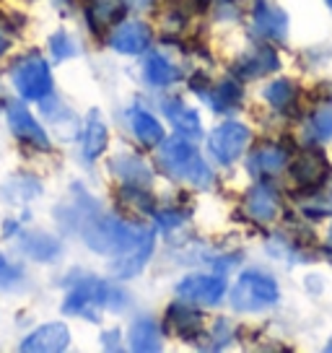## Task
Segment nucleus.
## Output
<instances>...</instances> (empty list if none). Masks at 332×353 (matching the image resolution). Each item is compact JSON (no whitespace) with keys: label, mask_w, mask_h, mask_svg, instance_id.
<instances>
[{"label":"nucleus","mask_w":332,"mask_h":353,"mask_svg":"<svg viewBox=\"0 0 332 353\" xmlns=\"http://www.w3.org/2000/svg\"><path fill=\"white\" fill-rule=\"evenodd\" d=\"M145 232L148 229L125 223L122 219H114V216H101L96 205H94V213L81 216V236H83V242L89 244L94 252L101 254H120L125 250H130L133 244L143 239Z\"/></svg>","instance_id":"nucleus-1"},{"label":"nucleus","mask_w":332,"mask_h":353,"mask_svg":"<svg viewBox=\"0 0 332 353\" xmlns=\"http://www.w3.org/2000/svg\"><path fill=\"white\" fill-rule=\"evenodd\" d=\"M158 164L169 176L174 179H185L195 188H211L213 185V172L208 169V164L200 159V154L195 151V145L187 143V138H169L161 145L158 154Z\"/></svg>","instance_id":"nucleus-2"},{"label":"nucleus","mask_w":332,"mask_h":353,"mask_svg":"<svg viewBox=\"0 0 332 353\" xmlns=\"http://www.w3.org/2000/svg\"><path fill=\"white\" fill-rule=\"evenodd\" d=\"M114 299L122 296L114 294L104 281H99V278H83V281H78L76 286L70 288L68 299L63 301V312L65 314H83L91 322H96L99 320V309L122 307L120 301H114Z\"/></svg>","instance_id":"nucleus-3"},{"label":"nucleus","mask_w":332,"mask_h":353,"mask_svg":"<svg viewBox=\"0 0 332 353\" xmlns=\"http://www.w3.org/2000/svg\"><path fill=\"white\" fill-rule=\"evenodd\" d=\"M11 81L13 86L19 88L23 99L42 101L50 97L52 91V76H50V65H47L42 55H23L21 60H16L11 68Z\"/></svg>","instance_id":"nucleus-4"},{"label":"nucleus","mask_w":332,"mask_h":353,"mask_svg":"<svg viewBox=\"0 0 332 353\" xmlns=\"http://www.w3.org/2000/svg\"><path fill=\"white\" fill-rule=\"evenodd\" d=\"M278 301V283L265 273H244L231 291V307L236 312H260Z\"/></svg>","instance_id":"nucleus-5"},{"label":"nucleus","mask_w":332,"mask_h":353,"mask_svg":"<svg viewBox=\"0 0 332 353\" xmlns=\"http://www.w3.org/2000/svg\"><path fill=\"white\" fill-rule=\"evenodd\" d=\"M249 143V130L242 122H223L208 138V151L218 164H234Z\"/></svg>","instance_id":"nucleus-6"},{"label":"nucleus","mask_w":332,"mask_h":353,"mask_svg":"<svg viewBox=\"0 0 332 353\" xmlns=\"http://www.w3.org/2000/svg\"><path fill=\"white\" fill-rule=\"evenodd\" d=\"M154 244H156V236H154V232L148 229V232L143 234V239H141V242L133 244L130 250H125V252H120L114 260H112L110 273L114 278H120V281L138 276V273L145 268V263H148L151 252H154Z\"/></svg>","instance_id":"nucleus-7"},{"label":"nucleus","mask_w":332,"mask_h":353,"mask_svg":"<svg viewBox=\"0 0 332 353\" xmlns=\"http://www.w3.org/2000/svg\"><path fill=\"white\" fill-rule=\"evenodd\" d=\"M223 294H226V281L221 276H187L177 286V296L195 304H218Z\"/></svg>","instance_id":"nucleus-8"},{"label":"nucleus","mask_w":332,"mask_h":353,"mask_svg":"<svg viewBox=\"0 0 332 353\" xmlns=\"http://www.w3.org/2000/svg\"><path fill=\"white\" fill-rule=\"evenodd\" d=\"M68 343H70V330L63 322H50L34 330L19 348L23 353H60L68 348Z\"/></svg>","instance_id":"nucleus-9"},{"label":"nucleus","mask_w":332,"mask_h":353,"mask_svg":"<svg viewBox=\"0 0 332 353\" xmlns=\"http://www.w3.org/2000/svg\"><path fill=\"white\" fill-rule=\"evenodd\" d=\"M8 125L16 132V138H21V141L37 145V148H45V151L50 148L47 132L42 130V125L34 120V114L23 107L21 101H11L8 104Z\"/></svg>","instance_id":"nucleus-10"},{"label":"nucleus","mask_w":332,"mask_h":353,"mask_svg":"<svg viewBox=\"0 0 332 353\" xmlns=\"http://www.w3.org/2000/svg\"><path fill=\"white\" fill-rule=\"evenodd\" d=\"M252 21H255L257 34L267 39H286L288 32V16L283 8H278L267 0H257L252 8Z\"/></svg>","instance_id":"nucleus-11"},{"label":"nucleus","mask_w":332,"mask_h":353,"mask_svg":"<svg viewBox=\"0 0 332 353\" xmlns=\"http://www.w3.org/2000/svg\"><path fill=\"white\" fill-rule=\"evenodd\" d=\"M148 42H151V32L141 21H122L110 39L112 47L122 55H138L148 47Z\"/></svg>","instance_id":"nucleus-12"},{"label":"nucleus","mask_w":332,"mask_h":353,"mask_svg":"<svg viewBox=\"0 0 332 353\" xmlns=\"http://www.w3.org/2000/svg\"><path fill=\"white\" fill-rule=\"evenodd\" d=\"M327 159L320 154V151H307V154H301L296 159V164H293V179H296V185L301 190H314L320 188L322 182H324V176H327Z\"/></svg>","instance_id":"nucleus-13"},{"label":"nucleus","mask_w":332,"mask_h":353,"mask_svg":"<svg viewBox=\"0 0 332 353\" xmlns=\"http://www.w3.org/2000/svg\"><path fill=\"white\" fill-rule=\"evenodd\" d=\"M112 172L120 176L125 185H130V188H145V185H151V166L145 164L143 159L133 151H127V154H120L112 159Z\"/></svg>","instance_id":"nucleus-14"},{"label":"nucleus","mask_w":332,"mask_h":353,"mask_svg":"<svg viewBox=\"0 0 332 353\" xmlns=\"http://www.w3.org/2000/svg\"><path fill=\"white\" fill-rule=\"evenodd\" d=\"M270 70H278V55L270 47H252L234 65V73L239 78H260Z\"/></svg>","instance_id":"nucleus-15"},{"label":"nucleus","mask_w":332,"mask_h":353,"mask_svg":"<svg viewBox=\"0 0 332 353\" xmlns=\"http://www.w3.org/2000/svg\"><path fill=\"white\" fill-rule=\"evenodd\" d=\"M244 208H247V213H249V219L260 221V223H267V221H273L278 216L280 200H278V192L273 188L257 185V188H252L249 192H247Z\"/></svg>","instance_id":"nucleus-16"},{"label":"nucleus","mask_w":332,"mask_h":353,"mask_svg":"<svg viewBox=\"0 0 332 353\" xmlns=\"http://www.w3.org/2000/svg\"><path fill=\"white\" fill-rule=\"evenodd\" d=\"M166 325L182 341H195L200 332H203V317H200V312H195L187 304H179V301L172 304L169 312H166Z\"/></svg>","instance_id":"nucleus-17"},{"label":"nucleus","mask_w":332,"mask_h":353,"mask_svg":"<svg viewBox=\"0 0 332 353\" xmlns=\"http://www.w3.org/2000/svg\"><path fill=\"white\" fill-rule=\"evenodd\" d=\"M286 164H288L286 148L278 143H265V145H257L255 151L249 154L247 169L255 176H262V174H276V172H280Z\"/></svg>","instance_id":"nucleus-18"},{"label":"nucleus","mask_w":332,"mask_h":353,"mask_svg":"<svg viewBox=\"0 0 332 353\" xmlns=\"http://www.w3.org/2000/svg\"><path fill=\"white\" fill-rule=\"evenodd\" d=\"M161 107H164L166 117H169V122L174 125V130H177L179 135H185V138H189V141H195V138L203 135V125H200L198 112L189 110L185 101L164 99L161 101Z\"/></svg>","instance_id":"nucleus-19"},{"label":"nucleus","mask_w":332,"mask_h":353,"mask_svg":"<svg viewBox=\"0 0 332 353\" xmlns=\"http://www.w3.org/2000/svg\"><path fill=\"white\" fill-rule=\"evenodd\" d=\"M81 143H83V156L86 161H96L104 148H107V125L101 122V117L96 112H91L86 125H83V135H81Z\"/></svg>","instance_id":"nucleus-20"},{"label":"nucleus","mask_w":332,"mask_h":353,"mask_svg":"<svg viewBox=\"0 0 332 353\" xmlns=\"http://www.w3.org/2000/svg\"><path fill=\"white\" fill-rule=\"evenodd\" d=\"M127 341H130V348L138 353H151L161 348V332H158V325L154 320H135L130 332H127Z\"/></svg>","instance_id":"nucleus-21"},{"label":"nucleus","mask_w":332,"mask_h":353,"mask_svg":"<svg viewBox=\"0 0 332 353\" xmlns=\"http://www.w3.org/2000/svg\"><path fill=\"white\" fill-rule=\"evenodd\" d=\"M21 250L29 257H34V260L52 263L57 254H60V250H63V244L57 242L55 236H50V234H23Z\"/></svg>","instance_id":"nucleus-22"},{"label":"nucleus","mask_w":332,"mask_h":353,"mask_svg":"<svg viewBox=\"0 0 332 353\" xmlns=\"http://www.w3.org/2000/svg\"><path fill=\"white\" fill-rule=\"evenodd\" d=\"M130 120H133V132L135 138L145 145V148H151V145H158L164 141V128L158 125L154 114H148L143 110H133L130 112Z\"/></svg>","instance_id":"nucleus-23"},{"label":"nucleus","mask_w":332,"mask_h":353,"mask_svg":"<svg viewBox=\"0 0 332 353\" xmlns=\"http://www.w3.org/2000/svg\"><path fill=\"white\" fill-rule=\"evenodd\" d=\"M122 16H125L122 0H96V3L89 8V21L96 32L107 29V26H112V23H120Z\"/></svg>","instance_id":"nucleus-24"},{"label":"nucleus","mask_w":332,"mask_h":353,"mask_svg":"<svg viewBox=\"0 0 332 353\" xmlns=\"http://www.w3.org/2000/svg\"><path fill=\"white\" fill-rule=\"evenodd\" d=\"M203 97H205V101H208L216 112H229L242 101V88L236 86L234 81H223V83H218L213 91L203 94Z\"/></svg>","instance_id":"nucleus-25"},{"label":"nucleus","mask_w":332,"mask_h":353,"mask_svg":"<svg viewBox=\"0 0 332 353\" xmlns=\"http://www.w3.org/2000/svg\"><path fill=\"white\" fill-rule=\"evenodd\" d=\"M145 81L154 86H172L179 78V73L174 70V65L161 55H151L145 60Z\"/></svg>","instance_id":"nucleus-26"},{"label":"nucleus","mask_w":332,"mask_h":353,"mask_svg":"<svg viewBox=\"0 0 332 353\" xmlns=\"http://www.w3.org/2000/svg\"><path fill=\"white\" fill-rule=\"evenodd\" d=\"M265 99L270 101L276 110L286 112L288 107L293 104V99H296V86H293L291 81H286V78L273 81V83L265 88Z\"/></svg>","instance_id":"nucleus-27"},{"label":"nucleus","mask_w":332,"mask_h":353,"mask_svg":"<svg viewBox=\"0 0 332 353\" xmlns=\"http://www.w3.org/2000/svg\"><path fill=\"white\" fill-rule=\"evenodd\" d=\"M37 192H39V182L32 179V176L19 174L6 185V195H8V200H13V203H19V200H32Z\"/></svg>","instance_id":"nucleus-28"},{"label":"nucleus","mask_w":332,"mask_h":353,"mask_svg":"<svg viewBox=\"0 0 332 353\" xmlns=\"http://www.w3.org/2000/svg\"><path fill=\"white\" fill-rule=\"evenodd\" d=\"M311 138L317 141H327L332 138V107H322V110L314 112V117L309 122Z\"/></svg>","instance_id":"nucleus-29"},{"label":"nucleus","mask_w":332,"mask_h":353,"mask_svg":"<svg viewBox=\"0 0 332 353\" xmlns=\"http://www.w3.org/2000/svg\"><path fill=\"white\" fill-rule=\"evenodd\" d=\"M50 50H52V57H55V60H68V57L76 55L78 47H76V42L70 39V34L60 32L50 39Z\"/></svg>","instance_id":"nucleus-30"},{"label":"nucleus","mask_w":332,"mask_h":353,"mask_svg":"<svg viewBox=\"0 0 332 353\" xmlns=\"http://www.w3.org/2000/svg\"><path fill=\"white\" fill-rule=\"evenodd\" d=\"M21 281V268L8 263L6 254H0V288H11Z\"/></svg>","instance_id":"nucleus-31"},{"label":"nucleus","mask_w":332,"mask_h":353,"mask_svg":"<svg viewBox=\"0 0 332 353\" xmlns=\"http://www.w3.org/2000/svg\"><path fill=\"white\" fill-rule=\"evenodd\" d=\"M158 221H161V226H164V229H172V226L182 223V221H185V216H182V213H177V210H169V213H161V216H158Z\"/></svg>","instance_id":"nucleus-32"},{"label":"nucleus","mask_w":332,"mask_h":353,"mask_svg":"<svg viewBox=\"0 0 332 353\" xmlns=\"http://www.w3.org/2000/svg\"><path fill=\"white\" fill-rule=\"evenodd\" d=\"M156 0H122V6L125 8H133V11H145V8H151Z\"/></svg>","instance_id":"nucleus-33"},{"label":"nucleus","mask_w":332,"mask_h":353,"mask_svg":"<svg viewBox=\"0 0 332 353\" xmlns=\"http://www.w3.org/2000/svg\"><path fill=\"white\" fill-rule=\"evenodd\" d=\"M117 338H120V332L117 330H112V332H107V335H101V341H107V348H117Z\"/></svg>","instance_id":"nucleus-34"},{"label":"nucleus","mask_w":332,"mask_h":353,"mask_svg":"<svg viewBox=\"0 0 332 353\" xmlns=\"http://www.w3.org/2000/svg\"><path fill=\"white\" fill-rule=\"evenodd\" d=\"M6 50H8V37H6V34H0V55H3Z\"/></svg>","instance_id":"nucleus-35"},{"label":"nucleus","mask_w":332,"mask_h":353,"mask_svg":"<svg viewBox=\"0 0 332 353\" xmlns=\"http://www.w3.org/2000/svg\"><path fill=\"white\" fill-rule=\"evenodd\" d=\"M13 232H16V223H11V221H8V223H6V234H8V236H11Z\"/></svg>","instance_id":"nucleus-36"},{"label":"nucleus","mask_w":332,"mask_h":353,"mask_svg":"<svg viewBox=\"0 0 332 353\" xmlns=\"http://www.w3.org/2000/svg\"><path fill=\"white\" fill-rule=\"evenodd\" d=\"M327 239H330V244H332V226H330V232H327Z\"/></svg>","instance_id":"nucleus-37"},{"label":"nucleus","mask_w":332,"mask_h":353,"mask_svg":"<svg viewBox=\"0 0 332 353\" xmlns=\"http://www.w3.org/2000/svg\"><path fill=\"white\" fill-rule=\"evenodd\" d=\"M216 3H221V6H223V3H234V0H216Z\"/></svg>","instance_id":"nucleus-38"},{"label":"nucleus","mask_w":332,"mask_h":353,"mask_svg":"<svg viewBox=\"0 0 332 353\" xmlns=\"http://www.w3.org/2000/svg\"><path fill=\"white\" fill-rule=\"evenodd\" d=\"M327 351H332V341H330V343H327Z\"/></svg>","instance_id":"nucleus-39"},{"label":"nucleus","mask_w":332,"mask_h":353,"mask_svg":"<svg viewBox=\"0 0 332 353\" xmlns=\"http://www.w3.org/2000/svg\"><path fill=\"white\" fill-rule=\"evenodd\" d=\"M327 6H330V8H332V0H327Z\"/></svg>","instance_id":"nucleus-40"}]
</instances>
